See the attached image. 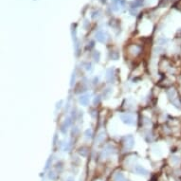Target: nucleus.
Here are the masks:
<instances>
[{"instance_id": "obj_1", "label": "nucleus", "mask_w": 181, "mask_h": 181, "mask_svg": "<svg viewBox=\"0 0 181 181\" xmlns=\"http://www.w3.org/2000/svg\"><path fill=\"white\" fill-rule=\"evenodd\" d=\"M121 121L124 122V123H127V124H132L134 122V118L129 115V114H125V115H121Z\"/></svg>"}, {"instance_id": "obj_2", "label": "nucleus", "mask_w": 181, "mask_h": 181, "mask_svg": "<svg viewBox=\"0 0 181 181\" xmlns=\"http://www.w3.org/2000/svg\"><path fill=\"white\" fill-rule=\"evenodd\" d=\"M134 172L136 173L137 174H141V175H146L148 173L147 170L144 169V168L141 167V166H136V167L134 168Z\"/></svg>"}, {"instance_id": "obj_3", "label": "nucleus", "mask_w": 181, "mask_h": 181, "mask_svg": "<svg viewBox=\"0 0 181 181\" xmlns=\"http://www.w3.org/2000/svg\"><path fill=\"white\" fill-rule=\"evenodd\" d=\"M89 102V96L88 95H83L80 97V102L83 105H87V103Z\"/></svg>"}, {"instance_id": "obj_4", "label": "nucleus", "mask_w": 181, "mask_h": 181, "mask_svg": "<svg viewBox=\"0 0 181 181\" xmlns=\"http://www.w3.org/2000/svg\"><path fill=\"white\" fill-rule=\"evenodd\" d=\"M171 163L173 164V165H178V164L180 163V158L177 157V156L172 157V158H171Z\"/></svg>"}, {"instance_id": "obj_5", "label": "nucleus", "mask_w": 181, "mask_h": 181, "mask_svg": "<svg viewBox=\"0 0 181 181\" xmlns=\"http://www.w3.org/2000/svg\"><path fill=\"white\" fill-rule=\"evenodd\" d=\"M115 181H125L124 175L121 173H117L115 174Z\"/></svg>"}, {"instance_id": "obj_6", "label": "nucleus", "mask_w": 181, "mask_h": 181, "mask_svg": "<svg viewBox=\"0 0 181 181\" xmlns=\"http://www.w3.org/2000/svg\"><path fill=\"white\" fill-rule=\"evenodd\" d=\"M107 79L109 81H112V79H113V70L112 69H109L107 71Z\"/></svg>"}, {"instance_id": "obj_7", "label": "nucleus", "mask_w": 181, "mask_h": 181, "mask_svg": "<svg viewBox=\"0 0 181 181\" xmlns=\"http://www.w3.org/2000/svg\"><path fill=\"white\" fill-rule=\"evenodd\" d=\"M93 57H94V60H95L96 62H99V60H100V53H99V52H95Z\"/></svg>"}, {"instance_id": "obj_8", "label": "nucleus", "mask_w": 181, "mask_h": 181, "mask_svg": "<svg viewBox=\"0 0 181 181\" xmlns=\"http://www.w3.org/2000/svg\"><path fill=\"white\" fill-rule=\"evenodd\" d=\"M118 57H119L118 52H111V58H112V59L117 60V59H118Z\"/></svg>"}, {"instance_id": "obj_9", "label": "nucleus", "mask_w": 181, "mask_h": 181, "mask_svg": "<svg viewBox=\"0 0 181 181\" xmlns=\"http://www.w3.org/2000/svg\"><path fill=\"white\" fill-rule=\"evenodd\" d=\"M49 178H50V179H52V180H55V179H56V175H55V173L51 172V173H49Z\"/></svg>"}, {"instance_id": "obj_10", "label": "nucleus", "mask_w": 181, "mask_h": 181, "mask_svg": "<svg viewBox=\"0 0 181 181\" xmlns=\"http://www.w3.org/2000/svg\"><path fill=\"white\" fill-rule=\"evenodd\" d=\"M85 135H86V137H91V136H92V131L91 130H86L85 131Z\"/></svg>"}, {"instance_id": "obj_11", "label": "nucleus", "mask_w": 181, "mask_h": 181, "mask_svg": "<svg viewBox=\"0 0 181 181\" xmlns=\"http://www.w3.org/2000/svg\"><path fill=\"white\" fill-rule=\"evenodd\" d=\"M91 67H92L91 64H87V65H86V69H87V70H91V69H92Z\"/></svg>"}, {"instance_id": "obj_12", "label": "nucleus", "mask_w": 181, "mask_h": 181, "mask_svg": "<svg viewBox=\"0 0 181 181\" xmlns=\"http://www.w3.org/2000/svg\"><path fill=\"white\" fill-rule=\"evenodd\" d=\"M50 161H51V158H50L48 159V161H47V162H46V166H45V168H46V169H47V168H48V167H49V166H48V165H49V163H50Z\"/></svg>"}, {"instance_id": "obj_13", "label": "nucleus", "mask_w": 181, "mask_h": 181, "mask_svg": "<svg viewBox=\"0 0 181 181\" xmlns=\"http://www.w3.org/2000/svg\"><path fill=\"white\" fill-rule=\"evenodd\" d=\"M99 98H100V97H98V99H95V101H94V103H95V104L100 102V99H99Z\"/></svg>"}, {"instance_id": "obj_14", "label": "nucleus", "mask_w": 181, "mask_h": 181, "mask_svg": "<svg viewBox=\"0 0 181 181\" xmlns=\"http://www.w3.org/2000/svg\"><path fill=\"white\" fill-rule=\"evenodd\" d=\"M68 181H74V179H73L72 177H69V178L68 179Z\"/></svg>"}]
</instances>
